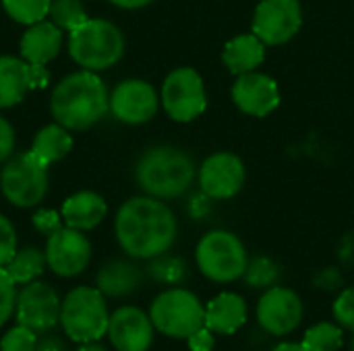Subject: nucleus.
Wrapping results in <instances>:
<instances>
[{
	"label": "nucleus",
	"instance_id": "f257e3e1",
	"mask_svg": "<svg viewBox=\"0 0 354 351\" xmlns=\"http://www.w3.org/2000/svg\"><path fill=\"white\" fill-rule=\"evenodd\" d=\"M176 230V217L170 207L149 194L127 201L114 221L116 240L133 259L162 257L174 244Z\"/></svg>",
	"mask_w": 354,
	"mask_h": 351
},
{
	"label": "nucleus",
	"instance_id": "f03ea898",
	"mask_svg": "<svg viewBox=\"0 0 354 351\" xmlns=\"http://www.w3.org/2000/svg\"><path fill=\"white\" fill-rule=\"evenodd\" d=\"M52 116L68 130H85L106 116L110 110V95L97 72L79 70L64 77L50 99Z\"/></svg>",
	"mask_w": 354,
	"mask_h": 351
},
{
	"label": "nucleus",
	"instance_id": "7ed1b4c3",
	"mask_svg": "<svg viewBox=\"0 0 354 351\" xmlns=\"http://www.w3.org/2000/svg\"><path fill=\"white\" fill-rule=\"evenodd\" d=\"M135 178L149 197L160 201L176 199L191 188L195 178V161L178 147H151L137 161Z\"/></svg>",
	"mask_w": 354,
	"mask_h": 351
},
{
	"label": "nucleus",
	"instance_id": "20e7f679",
	"mask_svg": "<svg viewBox=\"0 0 354 351\" xmlns=\"http://www.w3.org/2000/svg\"><path fill=\"white\" fill-rule=\"evenodd\" d=\"M68 52L81 68L100 72L122 58L124 35L106 19H87L79 29L71 31Z\"/></svg>",
	"mask_w": 354,
	"mask_h": 351
},
{
	"label": "nucleus",
	"instance_id": "39448f33",
	"mask_svg": "<svg viewBox=\"0 0 354 351\" xmlns=\"http://www.w3.org/2000/svg\"><path fill=\"white\" fill-rule=\"evenodd\" d=\"M60 323L71 341L91 343L108 333L110 314L97 288H75L62 302Z\"/></svg>",
	"mask_w": 354,
	"mask_h": 351
},
{
	"label": "nucleus",
	"instance_id": "423d86ee",
	"mask_svg": "<svg viewBox=\"0 0 354 351\" xmlns=\"http://www.w3.org/2000/svg\"><path fill=\"white\" fill-rule=\"evenodd\" d=\"M197 267L199 271L216 281V283H230L245 275L249 259L243 242L224 230H214L201 238L197 244Z\"/></svg>",
	"mask_w": 354,
	"mask_h": 351
},
{
	"label": "nucleus",
	"instance_id": "0eeeda50",
	"mask_svg": "<svg viewBox=\"0 0 354 351\" xmlns=\"http://www.w3.org/2000/svg\"><path fill=\"white\" fill-rule=\"evenodd\" d=\"M149 319L153 329L160 333L176 339H189L197 329L205 327V308L193 292L168 290L153 300Z\"/></svg>",
	"mask_w": 354,
	"mask_h": 351
},
{
	"label": "nucleus",
	"instance_id": "6e6552de",
	"mask_svg": "<svg viewBox=\"0 0 354 351\" xmlns=\"http://www.w3.org/2000/svg\"><path fill=\"white\" fill-rule=\"evenodd\" d=\"M0 190L8 203L21 209L35 207L48 192V168L41 166L29 151L6 161L0 172Z\"/></svg>",
	"mask_w": 354,
	"mask_h": 351
},
{
	"label": "nucleus",
	"instance_id": "1a4fd4ad",
	"mask_svg": "<svg viewBox=\"0 0 354 351\" xmlns=\"http://www.w3.org/2000/svg\"><path fill=\"white\" fill-rule=\"evenodd\" d=\"M160 101L174 122H193L207 108V95L201 74L189 66L174 68L162 85Z\"/></svg>",
	"mask_w": 354,
	"mask_h": 351
},
{
	"label": "nucleus",
	"instance_id": "9d476101",
	"mask_svg": "<svg viewBox=\"0 0 354 351\" xmlns=\"http://www.w3.org/2000/svg\"><path fill=\"white\" fill-rule=\"evenodd\" d=\"M303 25L299 0H261L253 14V33L266 46L290 41Z\"/></svg>",
	"mask_w": 354,
	"mask_h": 351
},
{
	"label": "nucleus",
	"instance_id": "9b49d317",
	"mask_svg": "<svg viewBox=\"0 0 354 351\" xmlns=\"http://www.w3.org/2000/svg\"><path fill=\"white\" fill-rule=\"evenodd\" d=\"M245 184V163L230 151L209 155L199 168V186L205 197L216 201L232 199Z\"/></svg>",
	"mask_w": 354,
	"mask_h": 351
},
{
	"label": "nucleus",
	"instance_id": "f8f14e48",
	"mask_svg": "<svg viewBox=\"0 0 354 351\" xmlns=\"http://www.w3.org/2000/svg\"><path fill=\"white\" fill-rule=\"evenodd\" d=\"M91 259V244L75 228H60L52 236H48L46 244V261L48 267L60 277H77L81 275Z\"/></svg>",
	"mask_w": 354,
	"mask_h": 351
},
{
	"label": "nucleus",
	"instance_id": "ddd939ff",
	"mask_svg": "<svg viewBox=\"0 0 354 351\" xmlns=\"http://www.w3.org/2000/svg\"><path fill=\"white\" fill-rule=\"evenodd\" d=\"M158 106L160 97L147 81L129 79L116 85L110 93V112L124 124L149 122L156 116Z\"/></svg>",
	"mask_w": 354,
	"mask_h": 351
},
{
	"label": "nucleus",
	"instance_id": "4468645a",
	"mask_svg": "<svg viewBox=\"0 0 354 351\" xmlns=\"http://www.w3.org/2000/svg\"><path fill=\"white\" fill-rule=\"evenodd\" d=\"M15 310L19 325H25L35 333H41L56 327V323L60 321L62 304L48 283L31 281L25 285L23 292H19Z\"/></svg>",
	"mask_w": 354,
	"mask_h": 351
},
{
	"label": "nucleus",
	"instance_id": "2eb2a0df",
	"mask_svg": "<svg viewBox=\"0 0 354 351\" xmlns=\"http://www.w3.org/2000/svg\"><path fill=\"white\" fill-rule=\"evenodd\" d=\"M257 321L272 335H288L303 321V302L288 288H270L257 304Z\"/></svg>",
	"mask_w": 354,
	"mask_h": 351
},
{
	"label": "nucleus",
	"instance_id": "dca6fc26",
	"mask_svg": "<svg viewBox=\"0 0 354 351\" xmlns=\"http://www.w3.org/2000/svg\"><path fill=\"white\" fill-rule=\"evenodd\" d=\"M232 101L241 112L255 118H266L280 106L278 83L257 70L239 74L232 85Z\"/></svg>",
	"mask_w": 354,
	"mask_h": 351
},
{
	"label": "nucleus",
	"instance_id": "f3484780",
	"mask_svg": "<svg viewBox=\"0 0 354 351\" xmlns=\"http://www.w3.org/2000/svg\"><path fill=\"white\" fill-rule=\"evenodd\" d=\"M108 337L118 351H147L153 341V323L143 310L124 306L110 317Z\"/></svg>",
	"mask_w": 354,
	"mask_h": 351
},
{
	"label": "nucleus",
	"instance_id": "a211bd4d",
	"mask_svg": "<svg viewBox=\"0 0 354 351\" xmlns=\"http://www.w3.org/2000/svg\"><path fill=\"white\" fill-rule=\"evenodd\" d=\"M62 48V29L52 21H39L29 25L21 37V56L29 64L46 66L58 56Z\"/></svg>",
	"mask_w": 354,
	"mask_h": 351
},
{
	"label": "nucleus",
	"instance_id": "6ab92c4d",
	"mask_svg": "<svg viewBox=\"0 0 354 351\" xmlns=\"http://www.w3.org/2000/svg\"><path fill=\"white\" fill-rule=\"evenodd\" d=\"M247 323V304L239 294H220L205 308V327L212 333L232 335Z\"/></svg>",
	"mask_w": 354,
	"mask_h": 351
},
{
	"label": "nucleus",
	"instance_id": "aec40b11",
	"mask_svg": "<svg viewBox=\"0 0 354 351\" xmlns=\"http://www.w3.org/2000/svg\"><path fill=\"white\" fill-rule=\"evenodd\" d=\"M222 60L236 77L253 72L266 60V43L253 31L241 33L224 46Z\"/></svg>",
	"mask_w": 354,
	"mask_h": 351
},
{
	"label": "nucleus",
	"instance_id": "412c9836",
	"mask_svg": "<svg viewBox=\"0 0 354 351\" xmlns=\"http://www.w3.org/2000/svg\"><path fill=\"white\" fill-rule=\"evenodd\" d=\"M106 201L91 192V190H83L77 192L73 197H68L62 205V219L68 228L75 230H93L95 225L102 223V219L106 217Z\"/></svg>",
	"mask_w": 354,
	"mask_h": 351
},
{
	"label": "nucleus",
	"instance_id": "4be33fe9",
	"mask_svg": "<svg viewBox=\"0 0 354 351\" xmlns=\"http://www.w3.org/2000/svg\"><path fill=\"white\" fill-rule=\"evenodd\" d=\"M29 89V62L15 56H0V108L21 103Z\"/></svg>",
	"mask_w": 354,
	"mask_h": 351
},
{
	"label": "nucleus",
	"instance_id": "5701e85b",
	"mask_svg": "<svg viewBox=\"0 0 354 351\" xmlns=\"http://www.w3.org/2000/svg\"><path fill=\"white\" fill-rule=\"evenodd\" d=\"M73 149V139L68 134V128H64L62 124H48L44 126L35 139L33 145L29 149V153L41 163V166H50L54 161H60L62 157H66Z\"/></svg>",
	"mask_w": 354,
	"mask_h": 351
},
{
	"label": "nucleus",
	"instance_id": "b1692460",
	"mask_svg": "<svg viewBox=\"0 0 354 351\" xmlns=\"http://www.w3.org/2000/svg\"><path fill=\"white\" fill-rule=\"evenodd\" d=\"M97 290L106 296L120 298L131 294L139 281H141V271L127 261H114L108 263L100 273H97Z\"/></svg>",
	"mask_w": 354,
	"mask_h": 351
},
{
	"label": "nucleus",
	"instance_id": "393cba45",
	"mask_svg": "<svg viewBox=\"0 0 354 351\" xmlns=\"http://www.w3.org/2000/svg\"><path fill=\"white\" fill-rule=\"evenodd\" d=\"M46 265V252L37 248H23L10 259V263L4 269L15 283H31L44 273Z\"/></svg>",
	"mask_w": 354,
	"mask_h": 351
},
{
	"label": "nucleus",
	"instance_id": "a878e982",
	"mask_svg": "<svg viewBox=\"0 0 354 351\" xmlns=\"http://www.w3.org/2000/svg\"><path fill=\"white\" fill-rule=\"evenodd\" d=\"M2 6L10 19L23 25H33L50 14L52 0H2Z\"/></svg>",
	"mask_w": 354,
	"mask_h": 351
},
{
	"label": "nucleus",
	"instance_id": "bb28decb",
	"mask_svg": "<svg viewBox=\"0 0 354 351\" xmlns=\"http://www.w3.org/2000/svg\"><path fill=\"white\" fill-rule=\"evenodd\" d=\"M307 351H338L342 348V329L332 323L313 325L303 339Z\"/></svg>",
	"mask_w": 354,
	"mask_h": 351
},
{
	"label": "nucleus",
	"instance_id": "cd10ccee",
	"mask_svg": "<svg viewBox=\"0 0 354 351\" xmlns=\"http://www.w3.org/2000/svg\"><path fill=\"white\" fill-rule=\"evenodd\" d=\"M50 19L62 31H75L87 21V12L79 0H52Z\"/></svg>",
	"mask_w": 354,
	"mask_h": 351
},
{
	"label": "nucleus",
	"instance_id": "c85d7f7f",
	"mask_svg": "<svg viewBox=\"0 0 354 351\" xmlns=\"http://www.w3.org/2000/svg\"><path fill=\"white\" fill-rule=\"evenodd\" d=\"M149 273L156 281L162 283H176L185 277V263L176 257H156V261L149 267Z\"/></svg>",
	"mask_w": 354,
	"mask_h": 351
},
{
	"label": "nucleus",
	"instance_id": "c756f323",
	"mask_svg": "<svg viewBox=\"0 0 354 351\" xmlns=\"http://www.w3.org/2000/svg\"><path fill=\"white\" fill-rule=\"evenodd\" d=\"M243 277L247 279L249 285H255V288L272 285L278 279V267L270 259L259 257V259H255L253 263L247 265V271H245Z\"/></svg>",
	"mask_w": 354,
	"mask_h": 351
},
{
	"label": "nucleus",
	"instance_id": "7c9ffc66",
	"mask_svg": "<svg viewBox=\"0 0 354 351\" xmlns=\"http://www.w3.org/2000/svg\"><path fill=\"white\" fill-rule=\"evenodd\" d=\"M35 348H37L35 331L25 325L12 327L0 339V351H35Z\"/></svg>",
	"mask_w": 354,
	"mask_h": 351
},
{
	"label": "nucleus",
	"instance_id": "2f4dec72",
	"mask_svg": "<svg viewBox=\"0 0 354 351\" xmlns=\"http://www.w3.org/2000/svg\"><path fill=\"white\" fill-rule=\"evenodd\" d=\"M17 292H15V281L6 273L4 267H0V327L12 317L17 308Z\"/></svg>",
	"mask_w": 354,
	"mask_h": 351
},
{
	"label": "nucleus",
	"instance_id": "473e14b6",
	"mask_svg": "<svg viewBox=\"0 0 354 351\" xmlns=\"http://www.w3.org/2000/svg\"><path fill=\"white\" fill-rule=\"evenodd\" d=\"M334 319L344 329L354 331V285L348 288V290H344L338 296V300L334 302Z\"/></svg>",
	"mask_w": 354,
	"mask_h": 351
},
{
	"label": "nucleus",
	"instance_id": "72a5a7b5",
	"mask_svg": "<svg viewBox=\"0 0 354 351\" xmlns=\"http://www.w3.org/2000/svg\"><path fill=\"white\" fill-rule=\"evenodd\" d=\"M17 254V234L12 223L0 215V267H6Z\"/></svg>",
	"mask_w": 354,
	"mask_h": 351
},
{
	"label": "nucleus",
	"instance_id": "f704fd0d",
	"mask_svg": "<svg viewBox=\"0 0 354 351\" xmlns=\"http://www.w3.org/2000/svg\"><path fill=\"white\" fill-rule=\"evenodd\" d=\"M31 221H33V228L39 234H44V236H52L54 232H58L62 228V217L56 211H52V209H39V211H35L33 217H31Z\"/></svg>",
	"mask_w": 354,
	"mask_h": 351
},
{
	"label": "nucleus",
	"instance_id": "c9c22d12",
	"mask_svg": "<svg viewBox=\"0 0 354 351\" xmlns=\"http://www.w3.org/2000/svg\"><path fill=\"white\" fill-rule=\"evenodd\" d=\"M15 151V128L12 124L0 116V163L6 161Z\"/></svg>",
	"mask_w": 354,
	"mask_h": 351
},
{
	"label": "nucleus",
	"instance_id": "e433bc0d",
	"mask_svg": "<svg viewBox=\"0 0 354 351\" xmlns=\"http://www.w3.org/2000/svg\"><path fill=\"white\" fill-rule=\"evenodd\" d=\"M214 333L207 327L197 329L191 337H189V350L191 351H214Z\"/></svg>",
	"mask_w": 354,
	"mask_h": 351
},
{
	"label": "nucleus",
	"instance_id": "4c0bfd02",
	"mask_svg": "<svg viewBox=\"0 0 354 351\" xmlns=\"http://www.w3.org/2000/svg\"><path fill=\"white\" fill-rule=\"evenodd\" d=\"M48 81H50V74L41 64H29V85H31V89H41V87L48 85Z\"/></svg>",
	"mask_w": 354,
	"mask_h": 351
},
{
	"label": "nucleus",
	"instance_id": "58836bf2",
	"mask_svg": "<svg viewBox=\"0 0 354 351\" xmlns=\"http://www.w3.org/2000/svg\"><path fill=\"white\" fill-rule=\"evenodd\" d=\"M35 351H66V348H64V343L58 337H50V339H44L35 348Z\"/></svg>",
	"mask_w": 354,
	"mask_h": 351
},
{
	"label": "nucleus",
	"instance_id": "ea45409f",
	"mask_svg": "<svg viewBox=\"0 0 354 351\" xmlns=\"http://www.w3.org/2000/svg\"><path fill=\"white\" fill-rule=\"evenodd\" d=\"M110 2L120 6V8H141V6H147L153 0H110Z\"/></svg>",
	"mask_w": 354,
	"mask_h": 351
},
{
	"label": "nucleus",
	"instance_id": "a19ab883",
	"mask_svg": "<svg viewBox=\"0 0 354 351\" xmlns=\"http://www.w3.org/2000/svg\"><path fill=\"white\" fill-rule=\"evenodd\" d=\"M274 351H307L303 348V343H280Z\"/></svg>",
	"mask_w": 354,
	"mask_h": 351
},
{
	"label": "nucleus",
	"instance_id": "79ce46f5",
	"mask_svg": "<svg viewBox=\"0 0 354 351\" xmlns=\"http://www.w3.org/2000/svg\"><path fill=\"white\" fill-rule=\"evenodd\" d=\"M79 351H106V350H102L100 345H91V343H83V345L79 348Z\"/></svg>",
	"mask_w": 354,
	"mask_h": 351
},
{
	"label": "nucleus",
	"instance_id": "37998d69",
	"mask_svg": "<svg viewBox=\"0 0 354 351\" xmlns=\"http://www.w3.org/2000/svg\"><path fill=\"white\" fill-rule=\"evenodd\" d=\"M351 351H354V337L351 339Z\"/></svg>",
	"mask_w": 354,
	"mask_h": 351
}]
</instances>
